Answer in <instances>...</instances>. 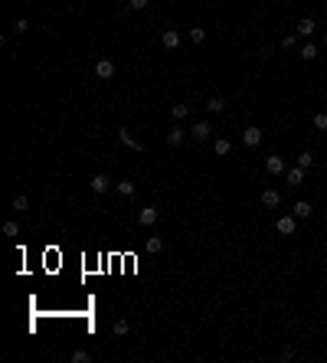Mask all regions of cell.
<instances>
[{"label":"cell","mask_w":327,"mask_h":363,"mask_svg":"<svg viewBox=\"0 0 327 363\" xmlns=\"http://www.w3.org/2000/svg\"><path fill=\"white\" fill-rule=\"evenodd\" d=\"M295 30H298V36H311V33L317 30V23L311 20V16H304V20H298V26H295Z\"/></svg>","instance_id":"16"},{"label":"cell","mask_w":327,"mask_h":363,"mask_svg":"<svg viewBox=\"0 0 327 363\" xmlns=\"http://www.w3.org/2000/svg\"><path fill=\"white\" fill-rule=\"evenodd\" d=\"M190 43H193V46L206 43V30H203V26H193V30H190Z\"/></svg>","instance_id":"21"},{"label":"cell","mask_w":327,"mask_h":363,"mask_svg":"<svg viewBox=\"0 0 327 363\" xmlns=\"http://www.w3.org/2000/svg\"><path fill=\"white\" fill-rule=\"evenodd\" d=\"M304 167H291V170H285V180H288V187H301L304 183Z\"/></svg>","instance_id":"11"},{"label":"cell","mask_w":327,"mask_h":363,"mask_svg":"<svg viewBox=\"0 0 327 363\" xmlns=\"http://www.w3.org/2000/svg\"><path fill=\"white\" fill-rule=\"evenodd\" d=\"M314 128H317V131H327V114H324V111L314 114Z\"/></svg>","instance_id":"29"},{"label":"cell","mask_w":327,"mask_h":363,"mask_svg":"<svg viewBox=\"0 0 327 363\" xmlns=\"http://www.w3.org/2000/svg\"><path fill=\"white\" fill-rule=\"evenodd\" d=\"M134 183H131V180H121V183H114V193H118V197H134Z\"/></svg>","instance_id":"19"},{"label":"cell","mask_w":327,"mask_h":363,"mask_svg":"<svg viewBox=\"0 0 327 363\" xmlns=\"http://www.w3.org/2000/svg\"><path fill=\"white\" fill-rule=\"evenodd\" d=\"M183 138H187V131H183L180 125L167 131V144H170V147H180V144H183Z\"/></svg>","instance_id":"13"},{"label":"cell","mask_w":327,"mask_h":363,"mask_svg":"<svg viewBox=\"0 0 327 363\" xmlns=\"http://www.w3.org/2000/svg\"><path fill=\"white\" fill-rule=\"evenodd\" d=\"M144 252H151V255L164 252V239H161V236H147V239H144Z\"/></svg>","instance_id":"14"},{"label":"cell","mask_w":327,"mask_h":363,"mask_svg":"<svg viewBox=\"0 0 327 363\" xmlns=\"http://www.w3.org/2000/svg\"><path fill=\"white\" fill-rule=\"evenodd\" d=\"M209 135H213V125H209L206 118H200V121H193V125H190V138L193 141H206Z\"/></svg>","instance_id":"1"},{"label":"cell","mask_w":327,"mask_h":363,"mask_svg":"<svg viewBox=\"0 0 327 363\" xmlns=\"http://www.w3.org/2000/svg\"><path fill=\"white\" fill-rule=\"evenodd\" d=\"M298 167H304V170H311V167H314V154H311V150H301V154H298Z\"/></svg>","instance_id":"22"},{"label":"cell","mask_w":327,"mask_h":363,"mask_svg":"<svg viewBox=\"0 0 327 363\" xmlns=\"http://www.w3.org/2000/svg\"><path fill=\"white\" fill-rule=\"evenodd\" d=\"M26 30H30V20H23V16L13 20V33H26Z\"/></svg>","instance_id":"30"},{"label":"cell","mask_w":327,"mask_h":363,"mask_svg":"<svg viewBox=\"0 0 327 363\" xmlns=\"http://www.w3.org/2000/svg\"><path fill=\"white\" fill-rule=\"evenodd\" d=\"M118 141H121L125 147H131V150H144V144H141V141H138L134 135H131L128 128H121V131H118Z\"/></svg>","instance_id":"10"},{"label":"cell","mask_w":327,"mask_h":363,"mask_svg":"<svg viewBox=\"0 0 327 363\" xmlns=\"http://www.w3.org/2000/svg\"><path fill=\"white\" fill-rule=\"evenodd\" d=\"M324 46H327V33H324Z\"/></svg>","instance_id":"32"},{"label":"cell","mask_w":327,"mask_h":363,"mask_svg":"<svg viewBox=\"0 0 327 363\" xmlns=\"http://www.w3.org/2000/svg\"><path fill=\"white\" fill-rule=\"evenodd\" d=\"M317 52H321V49H317L314 43H304V46H301V52H298V56H301V59H307V63H311V59H317Z\"/></svg>","instance_id":"20"},{"label":"cell","mask_w":327,"mask_h":363,"mask_svg":"<svg viewBox=\"0 0 327 363\" xmlns=\"http://www.w3.org/2000/svg\"><path fill=\"white\" fill-rule=\"evenodd\" d=\"M95 79H102V82L114 79V63L111 59H99V63H95Z\"/></svg>","instance_id":"7"},{"label":"cell","mask_w":327,"mask_h":363,"mask_svg":"<svg viewBox=\"0 0 327 363\" xmlns=\"http://www.w3.org/2000/svg\"><path fill=\"white\" fill-rule=\"evenodd\" d=\"M88 187H92V193H99V197H102V193L114 190V183H111V177H108V174H95V177H92V183H88Z\"/></svg>","instance_id":"3"},{"label":"cell","mask_w":327,"mask_h":363,"mask_svg":"<svg viewBox=\"0 0 327 363\" xmlns=\"http://www.w3.org/2000/svg\"><path fill=\"white\" fill-rule=\"evenodd\" d=\"M291 213H295L298 219H307V216L314 213V206H311V203H307V200H298V203H295V209H291Z\"/></svg>","instance_id":"17"},{"label":"cell","mask_w":327,"mask_h":363,"mask_svg":"<svg viewBox=\"0 0 327 363\" xmlns=\"http://www.w3.org/2000/svg\"><path fill=\"white\" fill-rule=\"evenodd\" d=\"M278 357H281V360H291V357H295V350H291V347H281Z\"/></svg>","instance_id":"31"},{"label":"cell","mask_w":327,"mask_h":363,"mask_svg":"<svg viewBox=\"0 0 327 363\" xmlns=\"http://www.w3.org/2000/svg\"><path fill=\"white\" fill-rule=\"evenodd\" d=\"M285 170H288V167H285V161H281L278 154H268V157H265V174H272V177H281Z\"/></svg>","instance_id":"5"},{"label":"cell","mask_w":327,"mask_h":363,"mask_svg":"<svg viewBox=\"0 0 327 363\" xmlns=\"http://www.w3.org/2000/svg\"><path fill=\"white\" fill-rule=\"evenodd\" d=\"M262 206H265V209H278V206H281V193L268 187V190L262 193Z\"/></svg>","instance_id":"9"},{"label":"cell","mask_w":327,"mask_h":363,"mask_svg":"<svg viewBox=\"0 0 327 363\" xmlns=\"http://www.w3.org/2000/svg\"><path fill=\"white\" fill-rule=\"evenodd\" d=\"M242 144H245V147H259V144H262V128H255V125L245 128V131H242Z\"/></svg>","instance_id":"8"},{"label":"cell","mask_w":327,"mask_h":363,"mask_svg":"<svg viewBox=\"0 0 327 363\" xmlns=\"http://www.w3.org/2000/svg\"><path fill=\"white\" fill-rule=\"evenodd\" d=\"M16 233H20V226H16L13 219H7V223H4V236H10V239H13Z\"/></svg>","instance_id":"28"},{"label":"cell","mask_w":327,"mask_h":363,"mask_svg":"<svg viewBox=\"0 0 327 363\" xmlns=\"http://www.w3.org/2000/svg\"><path fill=\"white\" fill-rule=\"evenodd\" d=\"M111 331L118 334V337H125V334L131 331V324H128V321H114V324H111Z\"/></svg>","instance_id":"24"},{"label":"cell","mask_w":327,"mask_h":363,"mask_svg":"<svg viewBox=\"0 0 327 363\" xmlns=\"http://www.w3.org/2000/svg\"><path fill=\"white\" fill-rule=\"evenodd\" d=\"M180 43H183V36H180V30H164V36H161V46H164L167 52L180 49Z\"/></svg>","instance_id":"4"},{"label":"cell","mask_w":327,"mask_h":363,"mask_svg":"<svg viewBox=\"0 0 327 363\" xmlns=\"http://www.w3.org/2000/svg\"><path fill=\"white\" fill-rule=\"evenodd\" d=\"M295 43H298L295 33H285V36H281V49H295Z\"/></svg>","instance_id":"26"},{"label":"cell","mask_w":327,"mask_h":363,"mask_svg":"<svg viewBox=\"0 0 327 363\" xmlns=\"http://www.w3.org/2000/svg\"><path fill=\"white\" fill-rule=\"evenodd\" d=\"M88 360H92V353H88V350H82V347L72 350V363H88Z\"/></svg>","instance_id":"23"},{"label":"cell","mask_w":327,"mask_h":363,"mask_svg":"<svg viewBox=\"0 0 327 363\" xmlns=\"http://www.w3.org/2000/svg\"><path fill=\"white\" fill-rule=\"evenodd\" d=\"M190 114V105H183V102H177V105H170V118L174 121H183Z\"/></svg>","instance_id":"18"},{"label":"cell","mask_w":327,"mask_h":363,"mask_svg":"<svg viewBox=\"0 0 327 363\" xmlns=\"http://www.w3.org/2000/svg\"><path fill=\"white\" fill-rule=\"evenodd\" d=\"M213 154H216V157L233 154V144H229V138H216V141H213Z\"/></svg>","instance_id":"15"},{"label":"cell","mask_w":327,"mask_h":363,"mask_svg":"<svg viewBox=\"0 0 327 363\" xmlns=\"http://www.w3.org/2000/svg\"><path fill=\"white\" fill-rule=\"evenodd\" d=\"M203 108H206L209 114H223V111H226V99H223V95H213V99H206V105H203Z\"/></svg>","instance_id":"12"},{"label":"cell","mask_w":327,"mask_h":363,"mask_svg":"<svg viewBox=\"0 0 327 363\" xmlns=\"http://www.w3.org/2000/svg\"><path fill=\"white\" fill-rule=\"evenodd\" d=\"M151 0H128V10H147Z\"/></svg>","instance_id":"27"},{"label":"cell","mask_w":327,"mask_h":363,"mask_svg":"<svg viewBox=\"0 0 327 363\" xmlns=\"http://www.w3.org/2000/svg\"><path fill=\"white\" fill-rule=\"evenodd\" d=\"M275 229H278V236H295L298 216H295V213H291V216H278V219H275Z\"/></svg>","instance_id":"2"},{"label":"cell","mask_w":327,"mask_h":363,"mask_svg":"<svg viewBox=\"0 0 327 363\" xmlns=\"http://www.w3.org/2000/svg\"><path fill=\"white\" fill-rule=\"evenodd\" d=\"M157 219H161V209H157V206H141V213H138V226H154Z\"/></svg>","instance_id":"6"},{"label":"cell","mask_w":327,"mask_h":363,"mask_svg":"<svg viewBox=\"0 0 327 363\" xmlns=\"http://www.w3.org/2000/svg\"><path fill=\"white\" fill-rule=\"evenodd\" d=\"M10 206H13V209H20V213H23V209L30 206V197H23V193H20V197H13V203H10Z\"/></svg>","instance_id":"25"}]
</instances>
